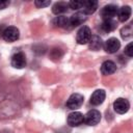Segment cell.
<instances>
[{"instance_id": "cell-1", "label": "cell", "mask_w": 133, "mask_h": 133, "mask_svg": "<svg viewBox=\"0 0 133 133\" xmlns=\"http://www.w3.org/2000/svg\"><path fill=\"white\" fill-rule=\"evenodd\" d=\"M90 37H91V31H90L89 27L83 26L77 32L76 42L78 44H80V45H85V44H88Z\"/></svg>"}, {"instance_id": "cell-2", "label": "cell", "mask_w": 133, "mask_h": 133, "mask_svg": "<svg viewBox=\"0 0 133 133\" xmlns=\"http://www.w3.org/2000/svg\"><path fill=\"white\" fill-rule=\"evenodd\" d=\"M100 121H101V113L97 109H91L84 115V123L87 126H96L100 123Z\"/></svg>"}, {"instance_id": "cell-3", "label": "cell", "mask_w": 133, "mask_h": 133, "mask_svg": "<svg viewBox=\"0 0 133 133\" xmlns=\"http://www.w3.org/2000/svg\"><path fill=\"white\" fill-rule=\"evenodd\" d=\"M19 36H20V31L17 27H14V26L5 28L4 31H3V34H2L3 39L7 43L16 42L19 38Z\"/></svg>"}, {"instance_id": "cell-4", "label": "cell", "mask_w": 133, "mask_h": 133, "mask_svg": "<svg viewBox=\"0 0 133 133\" xmlns=\"http://www.w3.org/2000/svg\"><path fill=\"white\" fill-rule=\"evenodd\" d=\"M83 101H84V98H83L82 95H80V94H73V95H71V97L66 101V107L69 109H72V110L78 109L83 104Z\"/></svg>"}, {"instance_id": "cell-5", "label": "cell", "mask_w": 133, "mask_h": 133, "mask_svg": "<svg viewBox=\"0 0 133 133\" xmlns=\"http://www.w3.org/2000/svg\"><path fill=\"white\" fill-rule=\"evenodd\" d=\"M84 123V115L79 111H74L68 116V125L70 127H78Z\"/></svg>"}, {"instance_id": "cell-6", "label": "cell", "mask_w": 133, "mask_h": 133, "mask_svg": "<svg viewBox=\"0 0 133 133\" xmlns=\"http://www.w3.org/2000/svg\"><path fill=\"white\" fill-rule=\"evenodd\" d=\"M117 6L114 4H108L101 9V17L104 20H112L117 14Z\"/></svg>"}, {"instance_id": "cell-7", "label": "cell", "mask_w": 133, "mask_h": 133, "mask_svg": "<svg viewBox=\"0 0 133 133\" xmlns=\"http://www.w3.org/2000/svg\"><path fill=\"white\" fill-rule=\"evenodd\" d=\"M129 108H130V104H129L128 100H126V99L118 98L113 103V109L116 113L124 114L129 110Z\"/></svg>"}, {"instance_id": "cell-8", "label": "cell", "mask_w": 133, "mask_h": 133, "mask_svg": "<svg viewBox=\"0 0 133 133\" xmlns=\"http://www.w3.org/2000/svg\"><path fill=\"white\" fill-rule=\"evenodd\" d=\"M11 65L16 69H23L26 65V56L23 52H18L11 57Z\"/></svg>"}, {"instance_id": "cell-9", "label": "cell", "mask_w": 133, "mask_h": 133, "mask_svg": "<svg viewBox=\"0 0 133 133\" xmlns=\"http://www.w3.org/2000/svg\"><path fill=\"white\" fill-rule=\"evenodd\" d=\"M121 47V43L116 37L108 38L104 44V49L107 53H115Z\"/></svg>"}, {"instance_id": "cell-10", "label": "cell", "mask_w": 133, "mask_h": 133, "mask_svg": "<svg viewBox=\"0 0 133 133\" xmlns=\"http://www.w3.org/2000/svg\"><path fill=\"white\" fill-rule=\"evenodd\" d=\"M105 90L104 89H97L96 91H94V94L91 95L90 97V104L95 105V106H98L100 104H102L105 100Z\"/></svg>"}, {"instance_id": "cell-11", "label": "cell", "mask_w": 133, "mask_h": 133, "mask_svg": "<svg viewBox=\"0 0 133 133\" xmlns=\"http://www.w3.org/2000/svg\"><path fill=\"white\" fill-rule=\"evenodd\" d=\"M116 71V64L111 60H106L101 65V73L105 76L111 75Z\"/></svg>"}, {"instance_id": "cell-12", "label": "cell", "mask_w": 133, "mask_h": 133, "mask_svg": "<svg viewBox=\"0 0 133 133\" xmlns=\"http://www.w3.org/2000/svg\"><path fill=\"white\" fill-rule=\"evenodd\" d=\"M69 20H70V26L71 27H77L86 21V17L83 12H77V14L73 15Z\"/></svg>"}, {"instance_id": "cell-13", "label": "cell", "mask_w": 133, "mask_h": 133, "mask_svg": "<svg viewBox=\"0 0 133 133\" xmlns=\"http://www.w3.org/2000/svg\"><path fill=\"white\" fill-rule=\"evenodd\" d=\"M97 8H98V1H94V0L84 1L83 14L84 15H91L97 10Z\"/></svg>"}, {"instance_id": "cell-14", "label": "cell", "mask_w": 133, "mask_h": 133, "mask_svg": "<svg viewBox=\"0 0 133 133\" xmlns=\"http://www.w3.org/2000/svg\"><path fill=\"white\" fill-rule=\"evenodd\" d=\"M131 7L128 6V5H125L123 7H121L118 10H117V17H118V20L121 22H126L130 17H131Z\"/></svg>"}, {"instance_id": "cell-15", "label": "cell", "mask_w": 133, "mask_h": 133, "mask_svg": "<svg viewBox=\"0 0 133 133\" xmlns=\"http://www.w3.org/2000/svg\"><path fill=\"white\" fill-rule=\"evenodd\" d=\"M115 28H116V23H115L113 20H104L103 23H102L101 26H100L101 31L104 32V33L111 32V31H113Z\"/></svg>"}, {"instance_id": "cell-16", "label": "cell", "mask_w": 133, "mask_h": 133, "mask_svg": "<svg viewBox=\"0 0 133 133\" xmlns=\"http://www.w3.org/2000/svg\"><path fill=\"white\" fill-rule=\"evenodd\" d=\"M88 44H89V49L92 51H98L103 46V42H102L101 37L98 35H91Z\"/></svg>"}, {"instance_id": "cell-17", "label": "cell", "mask_w": 133, "mask_h": 133, "mask_svg": "<svg viewBox=\"0 0 133 133\" xmlns=\"http://www.w3.org/2000/svg\"><path fill=\"white\" fill-rule=\"evenodd\" d=\"M69 8V3L66 2H56L53 7H52V11L54 15H61L63 12H65Z\"/></svg>"}, {"instance_id": "cell-18", "label": "cell", "mask_w": 133, "mask_h": 133, "mask_svg": "<svg viewBox=\"0 0 133 133\" xmlns=\"http://www.w3.org/2000/svg\"><path fill=\"white\" fill-rule=\"evenodd\" d=\"M54 25L60 28H70V20L64 16H58L54 19Z\"/></svg>"}, {"instance_id": "cell-19", "label": "cell", "mask_w": 133, "mask_h": 133, "mask_svg": "<svg viewBox=\"0 0 133 133\" xmlns=\"http://www.w3.org/2000/svg\"><path fill=\"white\" fill-rule=\"evenodd\" d=\"M131 34H132V26L131 25H127L124 28H122L121 35H122L123 38H128V37L131 36Z\"/></svg>"}, {"instance_id": "cell-20", "label": "cell", "mask_w": 133, "mask_h": 133, "mask_svg": "<svg viewBox=\"0 0 133 133\" xmlns=\"http://www.w3.org/2000/svg\"><path fill=\"white\" fill-rule=\"evenodd\" d=\"M83 4H84V1H70L69 2V7H71L72 9L74 10H77V9H80L83 7Z\"/></svg>"}, {"instance_id": "cell-21", "label": "cell", "mask_w": 133, "mask_h": 133, "mask_svg": "<svg viewBox=\"0 0 133 133\" xmlns=\"http://www.w3.org/2000/svg\"><path fill=\"white\" fill-rule=\"evenodd\" d=\"M51 57L54 58V59H57V58H60V56L62 55V52L60 49H57V48H54L52 51H51Z\"/></svg>"}, {"instance_id": "cell-22", "label": "cell", "mask_w": 133, "mask_h": 133, "mask_svg": "<svg viewBox=\"0 0 133 133\" xmlns=\"http://www.w3.org/2000/svg\"><path fill=\"white\" fill-rule=\"evenodd\" d=\"M125 54L128 56V57H132L133 56V44L130 43L126 46L125 48Z\"/></svg>"}, {"instance_id": "cell-23", "label": "cell", "mask_w": 133, "mask_h": 133, "mask_svg": "<svg viewBox=\"0 0 133 133\" xmlns=\"http://www.w3.org/2000/svg\"><path fill=\"white\" fill-rule=\"evenodd\" d=\"M50 3H51V1H38V0L34 1V4H35L38 8L47 7V6H49V5H50Z\"/></svg>"}, {"instance_id": "cell-24", "label": "cell", "mask_w": 133, "mask_h": 133, "mask_svg": "<svg viewBox=\"0 0 133 133\" xmlns=\"http://www.w3.org/2000/svg\"><path fill=\"white\" fill-rule=\"evenodd\" d=\"M9 1H4V0H0V9H4L6 6H8Z\"/></svg>"}, {"instance_id": "cell-25", "label": "cell", "mask_w": 133, "mask_h": 133, "mask_svg": "<svg viewBox=\"0 0 133 133\" xmlns=\"http://www.w3.org/2000/svg\"><path fill=\"white\" fill-rule=\"evenodd\" d=\"M4 29H5V28H4V26H3V25H0V36L3 34V31H4Z\"/></svg>"}]
</instances>
